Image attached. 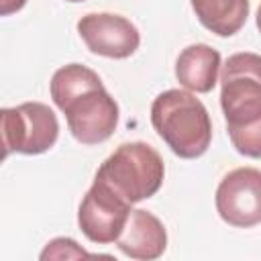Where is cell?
<instances>
[{
	"mask_svg": "<svg viewBox=\"0 0 261 261\" xmlns=\"http://www.w3.org/2000/svg\"><path fill=\"white\" fill-rule=\"evenodd\" d=\"M257 29H259V33H261V6L257 8Z\"/></svg>",
	"mask_w": 261,
	"mask_h": 261,
	"instance_id": "2e32d148",
	"label": "cell"
},
{
	"mask_svg": "<svg viewBox=\"0 0 261 261\" xmlns=\"http://www.w3.org/2000/svg\"><path fill=\"white\" fill-rule=\"evenodd\" d=\"M218 69H220V53L204 43L186 47L175 61L177 82L186 90L198 94H206L216 86Z\"/></svg>",
	"mask_w": 261,
	"mask_h": 261,
	"instance_id": "30bf717a",
	"label": "cell"
},
{
	"mask_svg": "<svg viewBox=\"0 0 261 261\" xmlns=\"http://www.w3.org/2000/svg\"><path fill=\"white\" fill-rule=\"evenodd\" d=\"M77 33L92 53L110 59L130 57L141 43L137 27L128 18L112 12H90L82 16L77 20Z\"/></svg>",
	"mask_w": 261,
	"mask_h": 261,
	"instance_id": "ba28073f",
	"label": "cell"
},
{
	"mask_svg": "<svg viewBox=\"0 0 261 261\" xmlns=\"http://www.w3.org/2000/svg\"><path fill=\"white\" fill-rule=\"evenodd\" d=\"M151 124L181 159L204 155L212 141L206 106L186 90H165L151 104Z\"/></svg>",
	"mask_w": 261,
	"mask_h": 261,
	"instance_id": "6da1fadb",
	"label": "cell"
},
{
	"mask_svg": "<svg viewBox=\"0 0 261 261\" xmlns=\"http://www.w3.org/2000/svg\"><path fill=\"white\" fill-rule=\"evenodd\" d=\"M24 4H27V0H0V12H2V16H8L12 12H18Z\"/></svg>",
	"mask_w": 261,
	"mask_h": 261,
	"instance_id": "9a60e30c",
	"label": "cell"
},
{
	"mask_svg": "<svg viewBox=\"0 0 261 261\" xmlns=\"http://www.w3.org/2000/svg\"><path fill=\"white\" fill-rule=\"evenodd\" d=\"M232 147L245 155L259 159L261 157V120L247 124V126H237V128H226Z\"/></svg>",
	"mask_w": 261,
	"mask_h": 261,
	"instance_id": "4fadbf2b",
	"label": "cell"
},
{
	"mask_svg": "<svg viewBox=\"0 0 261 261\" xmlns=\"http://www.w3.org/2000/svg\"><path fill=\"white\" fill-rule=\"evenodd\" d=\"M116 247L130 259L151 261L159 259L167 247V232L163 222L147 210H130V216L116 239Z\"/></svg>",
	"mask_w": 261,
	"mask_h": 261,
	"instance_id": "9c48e42d",
	"label": "cell"
},
{
	"mask_svg": "<svg viewBox=\"0 0 261 261\" xmlns=\"http://www.w3.org/2000/svg\"><path fill=\"white\" fill-rule=\"evenodd\" d=\"M88 253L73 241V239H53L51 243H47L45 251L41 253V259H73V257H86Z\"/></svg>",
	"mask_w": 261,
	"mask_h": 261,
	"instance_id": "5bb4252c",
	"label": "cell"
},
{
	"mask_svg": "<svg viewBox=\"0 0 261 261\" xmlns=\"http://www.w3.org/2000/svg\"><path fill=\"white\" fill-rule=\"evenodd\" d=\"M122 196H118L108 184L94 177L92 188L86 192L80 210H77V224L80 230L98 245L116 243L120 237L128 216L130 208Z\"/></svg>",
	"mask_w": 261,
	"mask_h": 261,
	"instance_id": "5b68a950",
	"label": "cell"
},
{
	"mask_svg": "<svg viewBox=\"0 0 261 261\" xmlns=\"http://www.w3.org/2000/svg\"><path fill=\"white\" fill-rule=\"evenodd\" d=\"M216 210L220 218L237 228H251L261 222V171L237 167L216 188Z\"/></svg>",
	"mask_w": 261,
	"mask_h": 261,
	"instance_id": "8992f818",
	"label": "cell"
},
{
	"mask_svg": "<svg viewBox=\"0 0 261 261\" xmlns=\"http://www.w3.org/2000/svg\"><path fill=\"white\" fill-rule=\"evenodd\" d=\"M57 135V116L43 102H24L14 108H2L4 157L14 151L22 155L45 153L55 145Z\"/></svg>",
	"mask_w": 261,
	"mask_h": 261,
	"instance_id": "277c9868",
	"label": "cell"
},
{
	"mask_svg": "<svg viewBox=\"0 0 261 261\" xmlns=\"http://www.w3.org/2000/svg\"><path fill=\"white\" fill-rule=\"evenodd\" d=\"M220 106L226 128L261 120V55L234 53L220 73Z\"/></svg>",
	"mask_w": 261,
	"mask_h": 261,
	"instance_id": "3957f363",
	"label": "cell"
},
{
	"mask_svg": "<svg viewBox=\"0 0 261 261\" xmlns=\"http://www.w3.org/2000/svg\"><path fill=\"white\" fill-rule=\"evenodd\" d=\"M63 114L71 137L82 145L104 143L112 137L118 124V104L104 88L77 96L65 106Z\"/></svg>",
	"mask_w": 261,
	"mask_h": 261,
	"instance_id": "52a82bcc",
	"label": "cell"
},
{
	"mask_svg": "<svg viewBox=\"0 0 261 261\" xmlns=\"http://www.w3.org/2000/svg\"><path fill=\"white\" fill-rule=\"evenodd\" d=\"M161 155L147 143H122L96 171V179L108 184L128 204L155 196L163 184Z\"/></svg>",
	"mask_w": 261,
	"mask_h": 261,
	"instance_id": "7a4b0ae2",
	"label": "cell"
},
{
	"mask_svg": "<svg viewBox=\"0 0 261 261\" xmlns=\"http://www.w3.org/2000/svg\"><path fill=\"white\" fill-rule=\"evenodd\" d=\"M198 20L218 37L239 33L249 16V0H190Z\"/></svg>",
	"mask_w": 261,
	"mask_h": 261,
	"instance_id": "8fae6325",
	"label": "cell"
},
{
	"mask_svg": "<svg viewBox=\"0 0 261 261\" xmlns=\"http://www.w3.org/2000/svg\"><path fill=\"white\" fill-rule=\"evenodd\" d=\"M65 2H84V0H65Z\"/></svg>",
	"mask_w": 261,
	"mask_h": 261,
	"instance_id": "e0dca14e",
	"label": "cell"
},
{
	"mask_svg": "<svg viewBox=\"0 0 261 261\" xmlns=\"http://www.w3.org/2000/svg\"><path fill=\"white\" fill-rule=\"evenodd\" d=\"M96 88H104L100 75L82 63L63 65L51 77V98L61 112L77 96H82L90 90H96Z\"/></svg>",
	"mask_w": 261,
	"mask_h": 261,
	"instance_id": "7c38bea8",
	"label": "cell"
}]
</instances>
